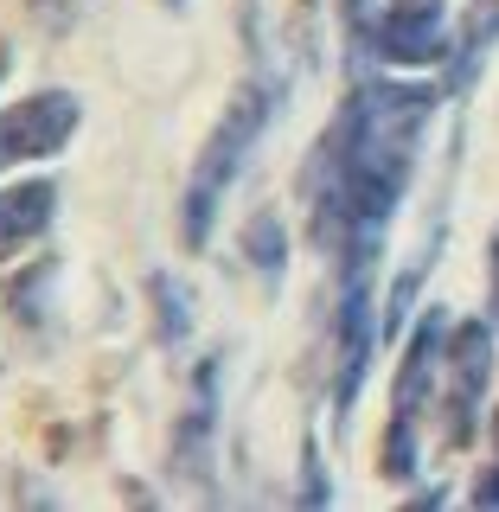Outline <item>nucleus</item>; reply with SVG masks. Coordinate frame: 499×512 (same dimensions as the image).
Wrapping results in <instances>:
<instances>
[{
    "instance_id": "f257e3e1",
    "label": "nucleus",
    "mask_w": 499,
    "mask_h": 512,
    "mask_svg": "<svg viewBox=\"0 0 499 512\" xmlns=\"http://www.w3.org/2000/svg\"><path fill=\"white\" fill-rule=\"evenodd\" d=\"M436 90L365 77L333 116L327 141L314 154V244L340 250L359 224H391L397 199L410 186L416 141L429 128Z\"/></svg>"
},
{
    "instance_id": "f03ea898",
    "label": "nucleus",
    "mask_w": 499,
    "mask_h": 512,
    "mask_svg": "<svg viewBox=\"0 0 499 512\" xmlns=\"http://www.w3.org/2000/svg\"><path fill=\"white\" fill-rule=\"evenodd\" d=\"M276 109H282V84H276L269 71H256L250 84L231 90V103H224L218 128L205 135L199 160H192V180H186V192H180V237H186V250H205L218 205L231 199L237 173H244V160H250L256 141H263V128H269V116H276Z\"/></svg>"
},
{
    "instance_id": "7ed1b4c3",
    "label": "nucleus",
    "mask_w": 499,
    "mask_h": 512,
    "mask_svg": "<svg viewBox=\"0 0 499 512\" xmlns=\"http://www.w3.org/2000/svg\"><path fill=\"white\" fill-rule=\"evenodd\" d=\"M77 122H84V109H77L71 90H32L20 103H7L0 109V167L58 154L77 135Z\"/></svg>"
},
{
    "instance_id": "20e7f679",
    "label": "nucleus",
    "mask_w": 499,
    "mask_h": 512,
    "mask_svg": "<svg viewBox=\"0 0 499 512\" xmlns=\"http://www.w3.org/2000/svg\"><path fill=\"white\" fill-rule=\"evenodd\" d=\"M487 378H493V333H487V320H461L455 340H448V448L474 442Z\"/></svg>"
},
{
    "instance_id": "39448f33",
    "label": "nucleus",
    "mask_w": 499,
    "mask_h": 512,
    "mask_svg": "<svg viewBox=\"0 0 499 512\" xmlns=\"http://www.w3.org/2000/svg\"><path fill=\"white\" fill-rule=\"evenodd\" d=\"M378 58L391 64H442L448 58V7L442 0H391L372 26Z\"/></svg>"
},
{
    "instance_id": "423d86ee",
    "label": "nucleus",
    "mask_w": 499,
    "mask_h": 512,
    "mask_svg": "<svg viewBox=\"0 0 499 512\" xmlns=\"http://www.w3.org/2000/svg\"><path fill=\"white\" fill-rule=\"evenodd\" d=\"M448 308H429L423 320H416V333H410V346H404V365H397V404H391V423H416L423 416V397H429V384H436V359H448Z\"/></svg>"
},
{
    "instance_id": "0eeeda50",
    "label": "nucleus",
    "mask_w": 499,
    "mask_h": 512,
    "mask_svg": "<svg viewBox=\"0 0 499 512\" xmlns=\"http://www.w3.org/2000/svg\"><path fill=\"white\" fill-rule=\"evenodd\" d=\"M218 352L192 372V404H186V423H180V442H173V455H180V468L192 480L212 474V429H218Z\"/></svg>"
},
{
    "instance_id": "6e6552de",
    "label": "nucleus",
    "mask_w": 499,
    "mask_h": 512,
    "mask_svg": "<svg viewBox=\"0 0 499 512\" xmlns=\"http://www.w3.org/2000/svg\"><path fill=\"white\" fill-rule=\"evenodd\" d=\"M52 212H58V186L52 180H20V186L0 192V263L20 256L32 237L52 224Z\"/></svg>"
},
{
    "instance_id": "1a4fd4ad",
    "label": "nucleus",
    "mask_w": 499,
    "mask_h": 512,
    "mask_svg": "<svg viewBox=\"0 0 499 512\" xmlns=\"http://www.w3.org/2000/svg\"><path fill=\"white\" fill-rule=\"evenodd\" d=\"M493 45H499V0H474L468 32H461V45H455V71H448V84L468 90L474 71H480V58H487Z\"/></svg>"
},
{
    "instance_id": "9d476101",
    "label": "nucleus",
    "mask_w": 499,
    "mask_h": 512,
    "mask_svg": "<svg viewBox=\"0 0 499 512\" xmlns=\"http://www.w3.org/2000/svg\"><path fill=\"white\" fill-rule=\"evenodd\" d=\"M244 256H250L256 276H263V288L282 282V269H288V237H282V218H276V212H256V218L244 224Z\"/></svg>"
},
{
    "instance_id": "9b49d317",
    "label": "nucleus",
    "mask_w": 499,
    "mask_h": 512,
    "mask_svg": "<svg viewBox=\"0 0 499 512\" xmlns=\"http://www.w3.org/2000/svg\"><path fill=\"white\" fill-rule=\"evenodd\" d=\"M148 288H154V301H160V340L180 346L186 333H192V295H186V288L173 282V276H154Z\"/></svg>"
},
{
    "instance_id": "f8f14e48",
    "label": "nucleus",
    "mask_w": 499,
    "mask_h": 512,
    "mask_svg": "<svg viewBox=\"0 0 499 512\" xmlns=\"http://www.w3.org/2000/svg\"><path fill=\"white\" fill-rule=\"evenodd\" d=\"M301 468H308V487H301V506H327L333 500V487L320 480V448L308 442V455H301Z\"/></svg>"
},
{
    "instance_id": "ddd939ff",
    "label": "nucleus",
    "mask_w": 499,
    "mask_h": 512,
    "mask_svg": "<svg viewBox=\"0 0 499 512\" xmlns=\"http://www.w3.org/2000/svg\"><path fill=\"white\" fill-rule=\"evenodd\" d=\"M340 7V20H346V32H352V52H359V26H365V0H333Z\"/></svg>"
},
{
    "instance_id": "4468645a",
    "label": "nucleus",
    "mask_w": 499,
    "mask_h": 512,
    "mask_svg": "<svg viewBox=\"0 0 499 512\" xmlns=\"http://www.w3.org/2000/svg\"><path fill=\"white\" fill-rule=\"evenodd\" d=\"M468 500H474V506H499V468H487V474L474 480V493H468Z\"/></svg>"
},
{
    "instance_id": "2eb2a0df",
    "label": "nucleus",
    "mask_w": 499,
    "mask_h": 512,
    "mask_svg": "<svg viewBox=\"0 0 499 512\" xmlns=\"http://www.w3.org/2000/svg\"><path fill=\"white\" fill-rule=\"evenodd\" d=\"M493 288H499V231H493Z\"/></svg>"
},
{
    "instance_id": "dca6fc26",
    "label": "nucleus",
    "mask_w": 499,
    "mask_h": 512,
    "mask_svg": "<svg viewBox=\"0 0 499 512\" xmlns=\"http://www.w3.org/2000/svg\"><path fill=\"white\" fill-rule=\"evenodd\" d=\"M39 7H52V13H64V7H77V0H39Z\"/></svg>"
},
{
    "instance_id": "f3484780",
    "label": "nucleus",
    "mask_w": 499,
    "mask_h": 512,
    "mask_svg": "<svg viewBox=\"0 0 499 512\" xmlns=\"http://www.w3.org/2000/svg\"><path fill=\"white\" fill-rule=\"evenodd\" d=\"M160 7H186V0H160Z\"/></svg>"
},
{
    "instance_id": "a211bd4d",
    "label": "nucleus",
    "mask_w": 499,
    "mask_h": 512,
    "mask_svg": "<svg viewBox=\"0 0 499 512\" xmlns=\"http://www.w3.org/2000/svg\"><path fill=\"white\" fill-rule=\"evenodd\" d=\"M0 77H7V52H0Z\"/></svg>"
},
{
    "instance_id": "6ab92c4d",
    "label": "nucleus",
    "mask_w": 499,
    "mask_h": 512,
    "mask_svg": "<svg viewBox=\"0 0 499 512\" xmlns=\"http://www.w3.org/2000/svg\"><path fill=\"white\" fill-rule=\"evenodd\" d=\"M493 442H499V416H493Z\"/></svg>"
}]
</instances>
